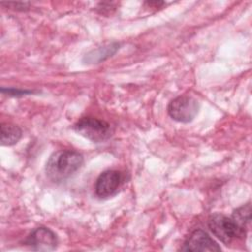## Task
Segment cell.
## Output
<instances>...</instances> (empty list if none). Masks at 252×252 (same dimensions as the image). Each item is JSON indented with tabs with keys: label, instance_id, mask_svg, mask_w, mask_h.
Returning <instances> with one entry per match:
<instances>
[{
	"label": "cell",
	"instance_id": "cell-1",
	"mask_svg": "<svg viewBox=\"0 0 252 252\" xmlns=\"http://www.w3.org/2000/svg\"><path fill=\"white\" fill-rule=\"evenodd\" d=\"M84 162L83 156L73 150H61L53 153L45 166L47 177L53 182H61L71 177Z\"/></svg>",
	"mask_w": 252,
	"mask_h": 252
},
{
	"label": "cell",
	"instance_id": "cell-2",
	"mask_svg": "<svg viewBox=\"0 0 252 252\" xmlns=\"http://www.w3.org/2000/svg\"><path fill=\"white\" fill-rule=\"evenodd\" d=\"M74 130L86 139L98 143L106 140L110 136V125L101 119L86 116L79 119Z\"/></svg>",
	"mask_w": 252,
	"mask_h": 252
},
{
	"label": "cell",
	"instance_id": "cell-3",
	"mask_svg": "<svg viewBox=\"0 0 252 252\" xmlns=\"http://www.w3.org/2000/svg\"><path fill=\"white\" fill-rule=\"evenodd\" d=\"M208 226L211 232L226 245L236 238L244 236L233 220L221 214L213 215L209 219Z\"/></svg>",
	"mask_w": 252,
	"mask_h": 252
},
{
	"label": "cell",
	"instance_id": "cell-4",
	"mask_svg": "<svg viewBox=\"0 0 252 252\" xmlns=\"http://www.w3.org/2000/svg\"><path fill=\"white\" fill-rule=\"evenodd\" d=\"M199 101L189 95H180L172 99L167 106L168 115L175 121L188 123L198 114Z\"/></svg>",
	"mask_w": 252,
	"mask_h": 252
},
{
	"label": "cell",
	"instance_id": "cell-5",
	"mask_svg": "<svg viewBox=\"0 0 252 252\" xmlns=\"http://www.w3.org/2000/svg\"><path fill=\"white\" fill-rule=\"evenodd\" d=\"M124 182L123 174L118 170H105L97 177L94 185L95 195L99 198L114 196Z\"/></svg>",
	"mask_w": 252,
	"mask_h": 252
},
{
	"label": "cell",
	"instance_id": "cell-6",
	"mask_svg": "<svg viewBox=\"0 0 252 252\" xmlns=\"http://www.w3.org/2000/svg\"><path fill=\"white\" fill-rule=\"evenodd\" d=\"M57 242L56 234L44 226L32 230L25 240V244L36 251H52L56 248Z\"/></svg>",
	"mask_w": 252,
	"mask_h": 252
},
{
	"label": "cell",
	"instance_id": "cell-7",
	"mask_svg": "<svg viewBox=\"0 0 252 252\" xmlns=\"http://www.w3.org/2000/svg\"><path fill=\"white\" fill-rule=\"evenodd\" d=\"M183 251H220L221 248L210 237V235L201 229L195 230L184 242L180 248Z\"/></svg>",
	"mask_w": 252,
	"mask_h": 252
},
{
	"label": "cell",
	"instance_id": "cell-8",
	"mask_svg": "<svg viewBox=\"0 0 252 252\" xmlns=\"http://www.w3.org/2000/svg\"><path fill=\"white\" fill-rule=\"evenodd\" d=\"M118 48H119V44L117 42L109 43L107 45L98 47L96 49L90 51L88 54H86L84 57V62H86L88 64L101 62V61L107 59L108 57L112 56L117 51Z\"/></svg>",
	"mask_w": 252,
	"mask_h": 252
},
{
	"label": "cell",
	"instance_id": "cell-9",
	"mask_svg": "<svg viewBox=\"0 0 252 252\" xmlns=\"http://www.w3.org/2000/svg\"><path fill=\"white\" fill-rule=\"evenodd\" d=\"M22 137V130L17 125L11 123L1 124V144L2 146H13Z\"/></svg>",
	"mask_w": 252,
	"mask_h": 252
},
{
	"label": "cell",
	"instance_id": "cell-10",
	"mask_svg": "<svg viewBox=\"0 0 252 252\" xmlns=\"http://www.w3.org/2000/svg\"><path fill=\"white\" fill-rule=\"evenodd\" d=\"M250 214H251V207H250V204L248 203L236 209L233 212L231 217V219L233 220V221L235 222V224L237 225V227L239 228V230L243 235H245L246 228L250 223V220H251Z\"/></svg>",
	"mask_w": 252,
	"mask_h": 252
},
{
	"label": "cell",
	"instance_id": "cell-11",
	"mask_svg": "<svg viewBox=\"0 0 252 252\" xmlns=\"http://www.w3.org/2000/svg\"><path fill=\"white\" fill-rule=\"evenodd\" d=\"M7 92V94H9L10 95H23L27 93H31L29 91H20V90H15V89H2V93Z\"/></svg>",
	"mask_w": 252,
	"mask_h": 252
}]
</instances>
